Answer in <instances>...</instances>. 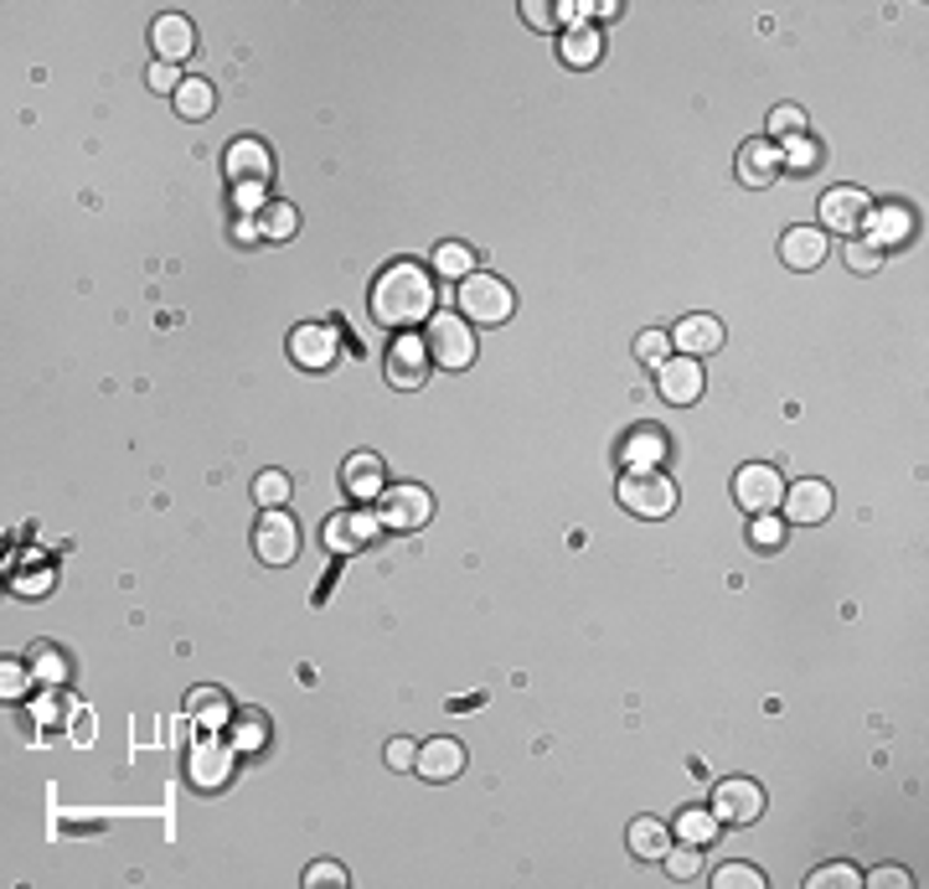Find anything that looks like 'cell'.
<instances>
[{"label":"cell","instance_id":"obj_1","mask_svg":"<svg viewBox=\"0 0 929 889\" xmlns=\"http://www.w3.org/2000/svg\"><path fill=\"white\" fill-rule=\"evenodd\" d=\"M434 300H440V290H434V279L423 274L419 259H398V264H388V270L372 279V321L377 326H419L434 316Z\"/></svg>","mask_w":929,"mask_h":889},{"label":"cell","instance_id":"obj_2","mask_svg":"<svg viewBox=\"0 0 929 889\" xmlns=\"http://www.w3.org/2000/svg\"><path fill=\"white\" fill-rule=\"evenodd\" d=\"M455 295H460V316H465L471 326H507L511 310H517L511 285L501 279V274H486V270L465 274V279L455 285Z\"/></svg>","mask_w":929,"mask_h":889},{"label":"cell","instance_id":"obj_3","mask_svg":"<svg viewBox=\"0 0 929 889\" xmlns=\"http://www.w3.org/2000/svg\"><path fill=\"white\" fill-rule=\"evenodd\" d=\"M429 358H434V367H450V373H465L475 362V326L460 310L429 316Z\"/></svg>","mask_w":929,"mask_h":889},{"label":"cell","instance_id":"obj_4","mask_svg":"<svg viewBox=\"0 0 929 889\" xmlns=\"http://www.w3.org/2000/svg\"><path fill=\"white\" fill-rule=\"evenodd\" d=\"M620 507H626L630 517H672V507H676V486H672V476H661V471H626L620 476Z\"/></svg>","mask_w":929,"mask_h":889},{"label":"cell","instance_id":"obj_5","mask_svg":"<svg viewBox=\"0 0 929 889\" xmlns=\"http://www.w3.org/2000/svg\"><path fill=\"white\" fill-rule=\"evenodd\" d=\"M712 817L718 827H754L764 817V791L749 776H728L712 787Z\"/></svg>","mask_w":929,"mask_h":889},{"label":"cell","instance_id":"obj_6","mask_svg":"<svg viewBox=\"0 0 929 889\" xmlns=\"http://www.w3.org/2000/svg\"><path fill=\"white\" fill-rule=\"evenodd\" d=\"M254 553H258V564H269V569L295 564V559H300V523H295L285 507L264 513L254 528Z\"/></svg>","mask_w":929,"mask_h":889},{"label":"cell","instance_id":"obj_7","mask_svg":"<svg viewBox=\"0 0 929 889\" xmlns=\"http://www.w3.org/2000/svg\"><path fill=\"white\" fill-rule=\"evenodd\" d=\"M429 517H434V496L423 486H388L377 496V523L392 533H419Z\"/></svg>","mask_w":929,"mask_h":889},{"label":"cell","instance_id":"obj_8","mask_svg":"<svg viewBox=\"0 0 929 889\" xmlns=\"http://www.w3.org/2000/svg\"><path fill=\"white\" fill-rule=\"evenodd\" d=\"M779 496H785V481H779L775 465H764V461L739 465V476H733V502H739V507H743L749 517L775 513Z\"/></svg>","mask_w":929,"mask_h":889},{"label":"cell","instance_id":"obj_9","mask_svg":"<svg viewBox=\"0 0 929 889\" xmlns=\"http://www.w3.org/2000/svg\"><path fill=\"white\" fill-rule=\"evenodd\" d=\"M341 352V337L331 321H305L289 331V358H295V367H305V373H325L331 362H336Z\"/></svg>","mask_w":929,"mask_h":889},{"label":"cell","instance_id":"obj_10","mask_svg":"<svg viewBox=\"0 0 929 889\" xmlns=\"http://www.w3.org/2000/svg\"><path fill=\"white\" fill-rule=\"evenodd\" d=\"M429 367H434V358H429V342L423 337H392L388 358H383V373H388L392 388H423L429 383Z\"/></svg>","mask_w":929,"mask_h":889},{"label":"cell","instance_id":"obj_11","mask_svg":"<svg viewBox=\"0 0 929 889\" xmlns=\"http://www.w3.org/2000/svg\"><path fill=\"white\" fill-rule=\"evenodd\" d=\"M779 507H785V523L790 528H816V523H827L831 507H837V496H831L827 481H795V486H785V496H779Z\"/></svg>","mask_w":929,"mask_h":889},{"label":"cell","instance_id":"obj_12","mask_svg":"<svg viewBox=\"0 0 929 889\" xmlns=\"http://www.w3.org/2000/svg\"><path fill=\"white\" fill-rule=\"evenodd\" d=\"M656 388L661 398L672 404V409H687V404H697L703 398V388H708V377H703V362L697 358H682V352H672V358L656 367Z\"/></svg>","mask_w":929,"mask_h":889},{"label":"cell","instance_id":"obj_13","mask_svg":"<svg viewBox=\"0 0 929 889\" xmlns=\"http://www.w3.org/2000/svg\"><path fill=\"white\" fill-rule=\"evenodd\" d=\"M186 770H191V787L222 791V787H228V776H233V739L202 735L197 745H191V760H186Z\"/></svg>","mask_w":929,"mask_h":889},{"label":"cell","instance_id":"obj_14","mask_svg":"<svg viewBox=\"0 0 929 889\" xmlns=\"http://www.w3.org/2000/svg\"><path fill=\"white\" fill-rule=\"evenodd\" d=\"M862 233H867L862 243H873L878 254H888V249H898V243L914 239V207L909 202H878V207H867Z\"/></svg>","mask_w":929,"mask_h":889},{"label":"cell","instance_id":"obj_15","mask_svg":"<svg viewBox=\"0 0 929 889\" xmlns=\"http://www.w3.org/2000/svg\"><path fill=\"white\" fill-rule=\"evenodd\" d=\"M867 207H873V197L862 187H831L821 197V228H831V233H862Z\"/></svg>","mask_w":929,"mask_h":889},{"label":"cell","instance_id":"obj_16","mask_svg":"<svg viewBox=\"0 0 929 889\" xmlns=\"http://www.w3.org/2000/svg\"><path fill=\"white\" fill-rule=\"evenodd\" d=\"M228 182L233 187H243V182H264L269 187V176H274V155H269V145L264 140H254V135H243V140H233L228 145Z\"/></svg>","mask_w":929,"mask_h":889},{"label":"cell","instance_id":"obj_17","mask_svg":"<svg viewBox=\"0 0 929 889\" xmlns=\"http://www.w3.org/2000/svg\"><path fill=\"white\" fill-rule=\"evenodd\" d=\"M341 486L356 496V502H377V496L388 492V471H383V456H372V450H352L346 461H341Z\"/></svg>","mask_w":929,"mask_h":889},{"label":"cell","instance_id":"obj_18","mask_svg":"<svg viewBox=\"0 0 929 889\" xmlns=\"http://www.w3.org/2000/svg\"><path fill=\"white\" fill-rule=\"evenodd\" d=\"M460 770H465V745L450 735H434L419 745V760H413V776L423 781H455Z\"/></svg>","mask_w":929,"mask_h":889},{"label":"cell","instance_id":"obj_19","mask_svg":"<svg viewBox=\"0 0 929 889\" xmlns=\"http://www.w3.org/2000/svg\"><path fill=\"white\" fill-rule=\"evenodd\" d=\"M672 347L682 352V358H712L718 347H723V321L718 316H682V321L672 326Z\"/></svg>","mask_w":929,"mask_h":889},{"label":"cell","instance_id":"obj_20","mask_svg":"<svg viewBox=\"0 0 929 889\" xmlns=\"http://www.w3.org/2000/svg\"><path fill=\"white\" fill-rule=\"evenodd\" d=\"M377 513H362V507H352V513H336L331 523H325V548L331 553H356V548H367L372 538H377Z\"/></svg>","mask_w":929,"mask_h":889},{"label":"cell","instance_id":"obj_21","mask_svg":"<svg viewBox=\"0 0 929 889\" xmlns=\"http://www.w3.org/2000/svg\"><path fill=\"white\" fill-rule=\"evenodd\" d=\"M151 47H155V63H176V68H181L186 57L197 52V26L170 11V17H161L151 26Z\"/></svg>","mask_w":929,"mask_h":889},{"label":"cell","instance_id":"obj_22","mask_svg":"<svg viewBox=\"0 0 929 889\" xmlns=\"http://www.w3.org/2000/svg\"><path fill=\"white\" fill-rule=\"evenodd\" d=\"M733 172H739L743 187H770L779 176V145L770 135L760 140H743L739 145V161H733Z\"/></svg>","mask_w":929,"mask_h":889},{"label":"cell","instance_id":"obj_23","mask_svg":"<svg viewBox=\"0 0 929 889\" xmlns=\"http://www.w3.org/2000/svg\"><path fill=\"white\" fill-rule=\"evenodd\" d=\"M666 450H672V440H666L656 425H635L626 440H620V465H626V471H661Z\"/></svg>","mask_w":929,"mask_h":889},{"label":"cell","instance_id":"obj_24","mask_svg":"<svg viewBox=\"0 0 929 889\" xmlns=\"http://www.w3.org/2000/svg\"><path fill=\"white\" fill-rule=\"evenodd\" d=\"M557 57L568 63V68H594L599 57H605V32L594 26V21H584V26H568V32L557 36Z\"/></svg>","mask_w":929,"mask_h":889},{"label":"cell","instance_id":"obj_25","mask_svg":"<svg viewBox=\"0 0 929 889\" xmlns=\"http://www.w3.org/2000/svg\"><path fill=\"white\" fill-rule=\"evenodd\" d=\"M779 259H785L790 270H816V264L827 259V233H821V228H790V233L779 239Z\"/></svg>","mask_w":929,"mask_h":889},{"label":"cell","instance_id":"obj_26","mask_svg":"<svg viewBox=\"0 0 929 889\" xmlns=\"http://www.w3.org/2000/svg\"><path fill=\"white\" fill-rule=\"evenodd\" d=\"M186 714L197 718L207 735H222V729L233 724V703H228V693H218V688H197V693L186 699Z\"/></svg>","mask_w":929,"mask_h":889},{"label":"cell","instance_id":"obj_27","mask_svg":"<svg viewBox=\"0 0 929 889\" xmlns=\"http://www.w3.org/2000/svg\"><path fill=\"white\" fill-rule=\"evenodd\" d=\"M626 843H630V854L635 858H661L666 848H672V827L661 817H635L630 822V833H626Z\"/></svg>","mask_w":929,"mask_h":889},{"label":"cell","instance_id":"obj_28","mask_svg":"<svg viewBox=\"0 0 929 889\" xmlns=\"http://www.w3.org/2000/svg\"><path fill=\"white\" fill-rule=\"evenodd\" d=\"M170 103H176V114H181V120H207V114L218 109V88L191 73V78L176 88V99H170Z\"/></svg>","mask_w":929,"mask_h":889},{"label":"cell","instance_id":"obj_29","mask_svg":"<svg viewBox=\"0 0 929 889\" xmlns=\"http://www.w3.org/2000/svg\"><path fill=\"white\" fill-rule=\"evenodd\" d=\"M672 838H682V843H712L718 838V817H712V806H687L682 817L672 822Z\"/></svg>","mask_w":929,"mask_h":889},{"label":"cell","instance_id":"obj_30","mask_svg":"<svg viewBox=\"0 0 929 889\" xmlns=\"http://www.w3.org/2000/svg\"><path fill=\"white\" fill-rule=\"evenodd\" d=\"M816 166H821V145H816L811 135H790V140H779V172L806 176V172H816Z\"/></svg>","mask_w":929,"mask_h":889},{"label":"cell","instance_id":"obj_31","mask_svg":"<svg viewBox=\"0 0 929 889\" xmlns=\"http://www.w3.org/2000/svg\"><path fill=\"white\" fill-rule=\"evenodd\" d=\"M434 274H444V279H465V274H475V249L465 239H450L434 249Z\"/></svg>","mask_w":929,"mask_h":889},{"label":"cell","instance_id":"obj_32","mask_svg":"<svg viewBox=\"0 0 929 889\" xmlns=\"http://www.w3.org/2000/svg\"><path fill=\"white\" fill-rule=\"evenodd\" d=\"M258 228H264V239L269 243H285V239L300 233V212H295L289 202H269L264 212H258Z\"/></svg>","mask_w":929,"mask_h":889},{"label":"cell","instance_id":"obj_33","mask_svg":"<svg viewBox=\"0 0 929 889\" xmlns=\"http://www.w3.org/2000/svg\"><path fill=\"white\" fill-rule=\"evenodd\" d=\"M222 735H233V750H264L269 724H264V714H233V724Z\"/></svg>","mask_w":929,"mask_h":889},{"label":"cell","instance_id":"obj_34","mask_svg":"<svg viewBox=\"0 0 929 889\" xmlns=\"http://www.w3.org/2000/svg\"><path fill=\"white\" fill-rule=\"evenodd\" d=\"M785 533H790V523L775 513H760L754 523H749V544L760 548V553H775V548H785Z\"/></svg>","mask_w":929,"mask_h":889},{"label":"cell","instance_id":"obj_35","mask_svg":"<svg viewBox=\"0 0 929 889\" xmlns=\"http://www.w3.org/2000/svg\"><path fill=\"white\" fill-rule=\"evenodd\" d=\"M254 502L264 507V513L285 507V502H289V476H285V471H258V476H254Z\"/></svg>","mask_w":929,"mask_h":889},{"label":"cell","instance_id":"obj_36","mask_svg":"<svg viewBox=\"0 0 929 889\" xmlns=\"http://www.w3.org/2000/svg\"><path fill=\"white\" fill-rule=\"evenodd\" d=\"M661 864H666L672 879H697V874H703V854H697V843H672V848L661 854Z\"/></svg>","mask_w":929,"mask_h":889},{"label":"cell","instance_id":"obj_37","mask_svg":"<svg viewBox=\"0 0 929 889\" xmlns=\"http://www.w3.org/2000/svg\"><path fill=\"white\" fill-rule=\"evenodd\" d=\"M635 358H641L645 367H661V362L672 358V331H661V326L641 331V337H635Z\"/></svg>","mask_w":929,"mask_h":889},{"label":"cell","instance_id":"obj_38","mask_svg":"<svg viewBox=\"0 0 929 889\" xmlns=\"http://www.w3.org/2000/svg\"><path fill=\"white\" fill-rule=\"evenodd\" d=\"M712 889H764V874L754 864H723L712 874Z\"/></svg>","mask_w":929,"mask_h":889},{"label":"cell","instance_id":"obj_39","mask_svg":"<svg viewBox=\"0 0 929 889\" xmlns=\"http://www.w3.org/2000/svg\"><path fill=\"white\" fill-rule=\"evenodd\" d=\"M32 672H36V683H68V662H63V651L57 647H36V657H32Z\"/></svg>","mask_w":929,"mask_h":889},{"label":"cell","instance_id":"obj_40","mask_svg":"<svg viewBox=\"0 0 929 889\" xmlns=\"http://www.w3.org/2000/svg\"><path fill=\"white\" fill-rule=\"evenodd\" d=\"M806 885H811V889H858L862 874L852 869V864H827V869H816Z\"/></svg>","mask_w":929,"mask_h":889},{"label":"cell","instance_id":"obj_41","mask_svg":"<svg viewBox=\"0 0 929 889\" xmlns=\"http://www.w3.org/2000/svg\"><path fill=\"white\" fill-rule=\"evenodd\" d=\"M770 135H775V140L806 135V109H800V103H779L775 114H770Z\"/></svg>","mask_w":929,"mask_h":889},{"label":"cell","instance_id":"obj_42","mask_svg":"<svg viewBox=\"0 0 929 889\" xmlns=\"http://www.w3.org/2000/svg\"><path fill=\"white\" fill-rule=\"evenodd\" d=\"M842 264H847V270H852V274H878V270H883V254H878V249H873V243L852 239V243H847V249H842Z\"/></svg>","mask_w":929,"mask_h":889},{"label":"cell","instance_id":"obj_43","mask_svg":"<svg viewBox=\"0 0 929 889\" xmlns=\"http://www.w3.org/2000/svg\"><path fill=\"white\" fill-rule=\"evenodd\" d=\"M233 202L243 218H258V212L269 207V187H264V182H243V187H233Z\"/></svg>","mask_w":929,"mask_h":889},{"label":"cell","instance_id":"obj_44","mask_svg":"<svg viewBox=\"0 0 929 889\" xmlns=\"http://www.w3.org/2000/svg\"><path fill=\"white\" fill-rule=\"evenodd\" d=\"M522 17L532 32H557V11L548 6V0H522Z\"/></svg>","mask_w":929,"mask_h":889},{"label":"cell","instance_id":"obj_45","mask_svg":"<svg viewBox=\"0 0 929 889\" xmlns=\"http://www.w3.org/2000/svg\"><path fill=\"white\" fill-rule=\"evenodd\" d=\"M321 885H346V869H341V864H331V858L310 864V869H305V889H321Z\"/></svg>","mask_w":929,"mask_h":889},{"label":"cell","instance_id":"obj_46","mask_svg":"<svg viewBox=\"0 0 929 889\" xmlns=\"http://www.w3.org/2000/svg\"><path fill=\"white\" fill-rule=\"evenodd\" d=\"M0 688H5V699H26V688H32V672L21 662H5L0 667Z\"/></svg>","mask_w":929,"mask_h":889},{"label":"cell","instance_id":"obj_47","mask_svg":"<svg viewBox=\"0 0 929 889\" xmlns=\"http://www.w3.org/2000/svg\"><path fill=\"white\" fill-rule=\"evenodd\" d=\"M181 84H186V78L176 73V63H155V68H151V88H155V94H170V99H176V88H181Z\"/></svg>","mask_w":929,"mask_h":889},{"label":"cell","instance_id":"obj_48","mask_svg":"<svg viewBox=\"0 0 929 889\" xmlns=\"http://www.w3.org/2000/svg\"><path fill=\"white\" fill-rule=\"evenodd\" d=\"M413 760H419V745H413V739H392V745H388V766L392 770H413Z\"/></svg>","mask_w":929,"mask_h":889},{"label":"cell","instance_id":"obj_49","mask_svg":"<svg viewBox=\"0 0 929 889\" xmlns=\"http://www.w3.org/2000/svg\"><path fill=\"white\" fill-rule=\"evenodd\" d=\"M862 885H873V889H909L914 879L904 869H873L867 879H862Z\"/></svg>","mask_w":929,"mask_h":889},{"label":"cell","instance_id":"obj_50","mask_svg":"<svg viewBox=\"0 0 929 889\" xmlns=\"http://www.w3.org/2000/svg\"><path fill=\"white\" fill-rule=\"evenodd\" d=\"M553 11H557L563 26H584V21H589V6H584V0H563V6H553Z\"/></svg>","mask_w":929,"mask_h":889},{"label":"cell","instance_id":"obj_51","mask_svg":"<svg viewBox=\"0 0 929 889\" xmlns=\"http://www.w3.org/2000/svg\"><path fill=\"white\" fill-rule=\"evenodd\" d=\"M233 239H237V243H258V239H264V228H258V218H243V212H237Z\"/></svg>","mask_w":929,"mask_h":889},{"label":"cell","instance_id":"obj_52","mask_svg":"<svg viewBox=\"0 0 929 889\" xmlns=\"http://www.w3.org/2000/svg\"><path fill=\"white\" fill-rule=\"evenodd\" d=\"M36 718H42V724H57V718H63V699H57V693H52V699H36Z\"/></svg>","mask_w":929,"mask_h":889},{"label":"cell","instance_id":"obj_53","mask_svg":"<svg viewBox=\"0 0 929 889\" xmlns=\"http://www.w3.org/2000/svg\"><path fill=\"white\" fill-rule=\"evenodd\" d=\"M47 584H52V569H47V574H26V580H16V590H21V595H42Z\"/></svg>","mask_w":929,"mask_h":889},{"label":"cell","instance_id":"obj_54","mask_svg":"<svg viewBox=\"0 0 929 889\" xmlns=\"http://www.w3.org/2000/svg\"><path fill=\"white\" fill-rule=\"evenodd\" d=\"M589 17L609 21V17H620V6H615V0H599V6H589Z\"/></svg>","mask_w":929,"mask_h":889}]
</instances>
